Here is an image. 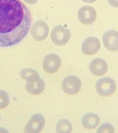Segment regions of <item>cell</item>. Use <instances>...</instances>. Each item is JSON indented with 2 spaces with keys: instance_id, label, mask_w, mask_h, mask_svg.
<instances>
[{
  "instance_id": "obj_13",
  "label": "cell",
  "mask_w": 118,
  "mask_h": 133,
  "mask_svg": "<svg viewBox=\"0 0 118 133\" xmlns=\"http://www.w3.org/2000/svg\"><path fill=\"white\" fill-rule=\"evenodd\" d=\"M25 89L27 92L33 96L40 95L45 89V82L41 78L36 82H27L25 85Z\"/></svg>"
},
{
  "instance_id": "obj_2",
  "label": "cell",
  "mask_w": 118,
  "mask_h": 133,
  "mask_svg": "<svg viewBox=\"0 0 118 133\" xmlns=\"http://www.w3.org/2000/svg\"><path fill=\"white\" fill-rule=\"evenodd\" d=\"M95 89L101 96L108 97L115 92L117 89L116 82L112 78L105 77L101 78L96 82Z\"/></svg>"
},
{
  "instance_id": "obj_17",
  "label": "cell",
  "mask_w": 118,
  "mask_h": 133,
  "mask_svg": "<svg viewBox=\"0 0 118 133\" xmlns=\"http://www.w3.org/2000/svg\"><path fill=\"white\" fill-rule=\"evenodd\" d=\"M115 131L114 128L111 124L106 123H103L99 126L96 130V132L114 133Z\"/></svg>"
},
{
  "instance_id": "obj_10",
  "label": "cell",
  "mask_w": 118,
  "mask_h": 133,
  "mask_svg": "<svg viewBox=\"0 0 118 133\" xmlns=\"http://www.w3.org/2000/svg\"><path fill=\"white\" fill-rule=\"evenodd\" d=\"M103 45L109 51H118V32L115 30L106 31L103 34Z\"/></svg>"
},
{
  "instance_id": "obj_11",
  "label": "cell",
  "mask_w": 118,
  "mask_h": 133,
  "mask_svg": "<svg viewBox=\"0 0 118 133\" xmlns=\"http://www.w3.org/2000/svg\"><path fill=\"white\" fill-rule=\"evenodd\" d=\"M89 69L93 74L97 77H101L107 73L108 70V64L101 58L94 59L90 63Z\"/></svg>"
},
{
  "instance_id": "obj_8",
  "label": "cell",
  "mask_w": 118,
  "mask_h": 133,
  "mask_svg": "<svg viewBox=\"0 0 118 133\" xmlns=\"http://www.w3.org/2000/svg\"><path fill=\"white\" fill-rule=\"evenodd\" d=\"M97 18L95 10L91 6H84L79 9L78 13V18L84 25H91L94 23Z\"/></svg>"
},
{
  "instance_id": "obj_19",
  "label": "cell",
  "mask_w": 118,
  "mask_h": 133,
  "mask_svg": "<svg viewBox=\"0 0 118 133\" xmlns=\"http://www.w3.org/2000/svg\"><path fill=\"white\" fill-rule=\"evenodd\" d=\"M23 1L30 5H34L37 2L38 0H23Z\"/></svg>"
},
{
  "instance_id": "obj_14",
  "label": "cell",
  "mask_w": 118,
  "mask_h": 133,
  "mask_svg": "<svg viewBox=\"0 0 118 133\" xmlns=\"http://www.w3.org/2000/svg\"><path fill=\"white\" fill-rule=\"evenodd\" d=\"M19 75L22 79L27 82H36L40 78L37 72L31 68H25L21 70Z\"/></svg>"
},
{
  "instance_id": "obj_9",
  "label": "cell",
  "mask_w": 118,
  "mask_h": 133,
  "mask_svg": "<svg viewBox=\"0 0 118 133\" xmlns=\"http://www.w3.org/2000/svg\"><path fill=\"white\" fill-rule=\"evenodd\" d=\"M101 48V43L98 38L88 37L83 42L82 51L85 55L92 56L95 55Z\"/></svg>"
},
{
  "instance_id": "obj_4",
  "label": "cell",
  "mask_w": 118,
  "mask_h": 133,
  "mask_svg": "<svg viewBox=\"0 0 118 133\" xmlns=\"http://www.w3.org/2000/svg\"><path fill=\"white\" fill-rule=\"evenodd\" d=\"M82 87L80 79L74 75L65 77L62 81V88L64 92L70 96H74L78 93Z\"/></svg>"
},
{
  "instance_id": "obj_5",
  "label": "cell",
  "mask_w": 118,
  "mask_h": 133,
  "mask_svg": "<svg viewBox=\"0 0 118 133\" xmlns=\"http://www.w3.org/2000/svg\"><path fill=\"white\" fill-rule=\"evenodd\" d=\"M49 33L48 25L42 20L38 21L33 24L31 30L32 37L36 41L40 42L46 39Z\"/></svg>"
},
{
  "instance_id": "obj_16",
  "label": "cell",
  "mask_w": 118,
  "mask_h": 133,
  "mask_svg": "<svg viewBox=\"0 0 118 133\" xmlns=\"http://www.w3.org/2000/svg\"><path fill=\"white\" fill-rule=\"evenodd\" d=\"M10 99L8 93L0 90V110H4L9 105Z\"/></svg>"
},
{
  "instance_id": "obj_1",
  "label": "cell",
  "mask_w": 118,
  "mask_h": 133,
  "mask_svg": "<svg viewBox=\"0 0 118 133\" xmlns=\"http://www.w3.org/2000/svg\"><path fill=\"white\" fill-rule=\"evenodd\" d=\"M29 10L19 0H0V47L21 42L31 28Z\"/></svg>"
},
{
  "instance_id": "obj_3",
  "label": "cell",
  "mask_w": 118,
  "mask_h": 133,
  "mask_svg": "<svg viewBox=\"0 0 118 133\" xmlns=\"http://www.w3.org/2000/svg\"><path fill=\"white\" fill-rule=\"evenodd\" d=\"M71 33L69 29L61 26H55L52 31L51 38L52 42L56 45L63 46L69 41Z\"/></svg>"
},
{
  "instance_id": "obj_18",
  "label": "cell",
  "mask_w": 118,
  "mask_h": 133,
  "mask_svg": "<svg viewBox=\"0 0 118 133\" xmlns=\"http://www.w3.org/2000/svg\"><path fill=\"white\" fill-rule=\"evenodd\" d=\"M110 5L115 8H118V0H108Z\"/></svg>"
},
{
  "instance_id": "obj_6",
  "label": "cell",
  "mask_w": 118,
  "mask_h": 133,
  "mask_svg": "<svg viewBox=\"0 0 118 133\" xmlns=\"http://www.w3.org/2000/svg\"><path fill=\"white\" fill-rule=\"evenodd\" d=\"M45 119L40 114L33 115L24 129V133H38L42 131L45 126Z\"/></svg>"
},
{
  "instance_id": "obj_20",
  "label": "cell",
  "mask_w": 118,
  "mask_h": 133,
  "mask_svg": "<svg viewBox=\"0 0 118 133\" xmlns=\"http://www.w3.org/2000/svg\"><path fill=\"white\" fill-rule=\"evenodd\" d=\"M82 1L86 3H93L95 2L97 0H82Z\"/></svg>"
},
{
  "instance_id": "obj_7",
  "label": "cell",
  "mask_w": 118,
  "mask_h": 133,
  "mask_svg": "<svg viewBox=\"0 0 118 133\" xmlns=\"http://www.w3.org/2000/svg\"><path fill=\"white\" fill-rule=\"evenodd\" d=\"M61 65V59L57 55L54 53L46 55L43 62V69L50 74L56 73L59 70Z\"/></svg>"
},
{
  "instance_id": "obj_15",
  "label": "cell",
  "mask_w": 118,
  "mask_h": 133,
  "mask_svg": "<svg viewBox=\"0 0 118 133\" xmlns=\"http://www.w3.org/2000/svg\"><path fill=\"white\" fill-rule=\"evenodd\" d=\"M72 130L73 128L71 122L67 119H62L57 124L56 131L57 133H71Z\"/></svg>"
},
{
  "instance_id": "obj_12",
  "label": "cell",
  "mask_w": 118,
  "mask_h": 133,
  "mask_svg": "<svg viewBox=\"0 0 118 133\" xmlns=\"http://www.w3.org/2000/svg\"><path fill=\"white\" fill-rule=\"evenodd\" d=\"M82 124L85 129L88 130L95 129L100 122V119L96 114L88 113L84 115L82 118Z\"/></svg>"
},
{
  "instance_id": "obj_21",
  "label": "cell",
  "mask_w": 118,
  "mask_h": 133,
  "mask_svg": "<svg viewBox=\"0 0 118 133\" xmlns=\"http://www.w3.org/2000/svg\"><path fill=\"white\" fill-rule=\"evenodd\" d=\"M0 121H1V116H0Z\"/></svg>"
}]
</instances>
